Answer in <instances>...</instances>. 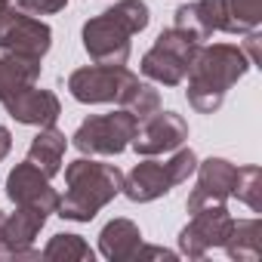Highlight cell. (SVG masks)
I'll return each mask as SVG.
<instances>
[{"label":"cell","mask_w":262,"mask_h":262,"mask_svg":"<svg viewBox=\"0 0 262 262\" xmlns=\"http://www.w3.org/2000/svg\"><path fill=\"white\" fill-rule=\"evenodd\" d=\"M250 59L234 43H201L191 68H188V105L201 114H213L222 108L225 93L250 71Z\"/></svg>","instance_id":"6da1fadb"},{"label":"cell","mask_w":262,"mask_h":262,"mask_svg":"<svg viewBox=\"0 0 262 262\" xmlns=\"http://www.w3.org/2000/svg\"><path fill=\"white\" fill-rule=\"evenodd\" d=\"M151 22L145 0H117L102 16L83 22V50L96 65H126L129 37L145 31Z\"/></svg>","instance_id":"7a4b0ae2"},{"label":"cell","mask_w":262,"mask_h":262,"mask_svg":"<svg viewBox=\"0 0 262 262\" xmlns=\"http://www.w3.org/2000/svg\"><path fill=\"white\" fill-rule=\"evenodd\" d=\"M65 198H59V216L71 222H90L105 210L123 188V173L114 164L77 158L65 167Z\"/></svg>","instance_id":"3957f363"},{"label":"cell","mask_w":262,"mask_h":262,"mask_svg":"<svg viewBox=\"0 0 262 262\" xmlns=\"http://www.w3.org/2000/svg\"><path fill=\"white\" fill-rule=\"evenodd\" d=\"M262 22V0H194L176 10V28L194 34L201 43L216 31L247 34Z\"/></svg>","instance_id":"277c9868"},{"label":"cell","mask_w":262,"mask_h":262,"mask_svg":"<svg viewBox=\"0 0 262 262\" xmlns=\"http://www.w3.org/2000/svg\"><path fill=\"white\" fill-rule=\"evenodd\" d=\"M198 50H201V40L194 34H188V31H182V28L173 25V28H167V31L158 34L155 47L142 56L139 71L148 80H155V83L179 86L185 80V74H188Z\"/></svg>","instance_id":"5b68a950"},{"label":"cell","mask_w":262,"mask_h":262,"mask_svg":"<svg viewBox=\"0 0 262 262\" xmlns=\"http://www.w3.org/2000/svg\"><path fill=\"white\" fill-rule=\"evenodd\" d=\"M136 126L139 120L129 114L126 108H117V111H108V114H93L86 117L77 129H74V148L80 155H120L129 148L136 136Z\"/></svg>","instance_id":"8992f818"},{"label":"cell","mask_w":262,"mask_h":262,"mask_svg":"<svg viewBox=\"0 0 262 262\" xmlns=\"http://www.w3.org/2000/svg\"><path fill=\"white\" fill-rule=\"evenodd\" d=\"M50 47H53V31L47 22L16 10L10 0H0V50L28 59H43Z\"/></svg>","instance_id":"52a82bcc"},{"label":"cell","mask_w":262,"mask_h":262,"mask_svg":"<svg viewBox=\"0 0 262 262\" xmlns=\"http://www.w3.org/2000/svg\"><path fill=\"white\" fill-rule=\"evenodd\" d=\"M139 77L126 65H86V68H77L68 77V90L83 105H105V102L120 105L123 93Z\"/></svg>","instance_id":"ba28073f"},{"label":"cell","mask_w":262,"mask_h":262,"mask_svg":"<svg viewBox=\"0 0 262 262\" xmlns=\"http://www.w3.org/2000/svg\"><path fill=\"white\" fill-rule=\"evenodd\" d=\"M231 213L225 204H207L191 213L188 225L179 231V253L188 259H204L210 250L222 247L231 231Z\"/></svg>","instance_id":"9c48e42d"},{"label":"cell","mask_w":262,"mask_h":262,"mask_svg":"<svg viewBox=\"0 0 262 262\" xmlns=\"http://www.w3.org/2000/svg\"><path fill=\"white\" fill-rule=\"evenodd\" d=\"M188 139V123L176 111H155L151 117L139 120L136 136H133V151L139 158H158L167 151H176Z\"/></svg>","instance_id":"30bf717a"},{"label":"cell","mask_w":262,"mask_h":262,"mask_svg":"<svg viewBox=\"0 0 262 262\" xmlns=\"http://www.w3.org/2000/svg\"><path fill=\"white\" fill-rule=\"evenodd\" d=\"M7 198L16 207H31L40 213H56L59 210V191L50 185V176H43L31 161H22L10 170L7 176Z\"/></svg>","instance_id":"8fae6325"},{"label":"cell","mask_w":262,"mask_h":262,"mask_svg":"<svg viewBox=\"0 0 262 262\" xmlns=\"http://www.w3.org/2000/svg\"><path fill=\"white\" fill-rule=\"evenodd\" d=\"M234 164L225 161V158H207V161H198V188L188 194L185 201V210L194 213L207 204H225L231 198V182H234Z\"/></svg>","instance_id":"7c38bea8"},{"label":"cell","mask_w":262,"mask_h":262,"mask_svg":"<svg viewBox=\"0 0 262 262\" xmlns=\"http://www.w3.org/2000/svg\"><path fill=\"white\" fill-rule=\"evenodd\" d=\"M4 108L16 123H25V126H53L62 114V105H59L56 93L40 90L34 83L13 93L10 99H4Z\"/></svg>","instance_id":"4fadbf2b"},{"label":"cell","mask_w":262,"mask_h":262,"mask_svg":"<svg viewBox=\"0 0 262 262\" xmlns=\"http://www.w3.org/2000/svg\"><path fill=\"white\" fill-rule=\"evenodd\" d=\"M173 185H176V179H173L167 161L161 164L155 158H145L142 164H136L133 170L123 176V188L120 191L133 201V204H151V201L170 194Z\"/></svg>","instance_id":"5bb4252c"},{"label":"cell","mask_w":262,"mask_h":262,"mask_svg":"<svg viewBox=\"0 0 262 262\" xmlns=\"http://www.w3.org/2000/svg\"><path fill=\"white\" fill-rule=\"evenodd\" d=\"M47 213L31 210V207H16L13 216L4 219V250L7 259H37L40 253L31 250L34 237L40 234V228L47 225Z\"/></svg>","instance_id":"9a60e30c"},{"label":"cell","mask_w":262,"mask_h":262,"mask_svg":"<svg viewBox=\"0 0 262 262\" xmlns=\"http://www.w3.org/2000/svg\"><path fill=\"white\" fill-rule=\"evenodd\" d=\"M139 247H142V231H139L136 222H129V219H111L102 228V234H99V250L111 262L136 259Z\"/></svg>","instance_id":"2e32d148"},{"label":"cell","mask_w":262,"mask_h":262,"mask_svg":"<svg viewBox=\"0 0 262 262\" xmlns=\"http://www.w3.org/2000/svg\"><path fill=\"white\" fill-rule=\"evenodd\" d=\"M65 148H68V139H65V133L62 129H56V123L53 126H40V133L31 139V145H28V158L25 161H31L43 176H56V173H62V161H65Z\"/></svg>","instance_id":"e0dca14e"},{"label":"cell","mask_w":262,"mask_h":262,"mask_svg":"<svg viewBox=\"0 0 262 262\" xmlns=\"http://www.w3.org/2000/svg\"><path fill=\"white\" fill-rule=\"evenodd\" d=\"M37 77H40V59H28V56H16V53L0 56V102L31 83H37Z\"/></svg>","instance_id":"ac0fdd59"},{"label":"cell","mask_w":262,"mask_h":262,"mask_svg":"<svg viewBox=\"0 0 262 262\" xmlns=\"http://www.w3.org/2000/svg\"><path fill=\"white\" fill-rule=\"evenodd\" d=\"M222 247L237 262H256L262 256V222L259 219H234Z\"/></svg>","instance_id":"d6986e66"},{"label":"cell","mask_w":262,"mask_h":262,"mask_svg":"<svg viewBox=\"0 0 262 262\" xmlns=\"http://www.w3.org/2000/svg\"><path fill=\"white\" fill-rule=\"evenodd\" d=\"M231 198H237L241 204H247L253 213H262V170L256 164H247V167L234 170Z\"/></svg>","instance_id":"ffe728a7"},{"label":"cell","mask_w":262,"mask_h":262,"mask_svg":"<svg viewBox=\"0 0 262 262\" xmlns=\"http://www.w3.org/2000/svg\"><path fill=\"white\" fill-rule=\"evenodd\" d=\"M43 259H62V262H93V250L80 234H53L50 244L40 253Z\"/></svg>","instance_id":"44dd1931"},{"label":"cell","mask_w":262,"mask_h":262,"mask_svg":"<svg viewBox=\"0 0 262 262\" xmlns=\"http://www.w3.org/2000/svg\"><path fill=\"white\" fill-rule=\"evenodd\" d=\"M120 108H126V111L133 114L136 120H145V117H151L155 111H161V93H158L151 83L136 80L133 86H129V90L123 93Z\"/></svg>","instance_id":"7402d4cb"},{"label":"cell","mask_w":262,"mask_h":262,"mask_svg":"<svg viewBox=\"0 0 262 262\" xmlns=\"http://www.w3.org/2000/svg\"><path fill=\"white\" fill-rule=\"evenodd\" d=\"M167 167H170V173H173V179H176V185H182V182H188V176L198 170V155L191 151V148H176V155L167 161Z\"/></svg>","instance_id":"603a6c76"},{"label":"cell","mask_w":262,"mask_h":262,"mask_svg":"<svg viewBox=\"0 0 262 262\" xmlns=\"http://www.w3.org/2000/svg\"><path fill=\"white\" fill-rule=\"evenodd\" d=\"M10 4L28 16H56L68 7V0H10Z\"/></svg>","instance_id":"cb8c5ba5"},{"label":"cell","mask_w":262,"mask_h":262,"mask_svg":"<svg viewBox=\"0 0 262 262\" xmlns=\"http://www.w3.org/2000/svg\"><path fill=\"white\" fill-rule=\"evenodd\" d=\"M244 56L250 59V65H259V34L256 31H247V40H244Z\"/></svg>","instance_id":"d4e9b609"},{"label":"cell","mask_w":262,"mask_h":262,"mask_svg":"<svg viewBox=\"0 0 262 262\" xmlns=\"http://www.w3.org/2000/svg\"><path fill=\"white\" fill-rule=\"evenodd\" d=\"M145 256H158V259H176V253L173 250H164V247H139V253H136V259H145Z\"/></svg>","instance_id":"484cf974"},{"label":"cell","mask_w":262,"mask_h":262,"mask_svg":"<svg viewBox=\"0 0 262 262\" xmlns=\"http://www.w3.org/2000/svg\"><path fill=\"white\" fill-rule=\"evenodd\" d=\"M10 148H13V136H10V129L0 123V161L10 155Z\"/></svg>","instance_id":"4316f807"},{"label":"cell","mask_w":262,"mask_h":262,"mask_svg":"<svg viewBox=\"0 0 262 262\" xmlns=\"http://www.w3.org/2000/svg\"><path fill=\"white\" fill-rule=\"evenodd\" d=\"M4 219H7V216H4V210H0V259L7 256V250H4Z\"/></svg>","instance_id":"83f0119b"}]
</instances>
